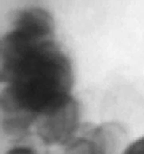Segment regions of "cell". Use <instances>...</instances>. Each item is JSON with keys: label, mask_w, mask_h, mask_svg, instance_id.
Returning a JSON list of instances; mask_svg holds the SVG:
<instances>
[{"label": "cell", "mask_w": 144, "mask_h": 154, "mask_svg": "<svg viewBox=\"0 0 144 154\" xmlns=\"http://www.w3.org/2000/svg\"><path fill=\"white\" fill-rule=\"evenodd\" d=\"M1 112L34 127L73 97L72 62L55 35L17 33L0 46Z\"/></svg>", "instance_id": "1"}, {"label": "cell", "mask_w": 144, "mask_h": 154, "mask_svg": "<svg viewBox=\"0 0 144 154\" xmlns=\"http://www.w3.org/2000/svg\"><path fill=\"white\" fill-rule=\"evenodd\" d=\"M123 154H144V136L129 143Z\"/></svg>", "instance_id": "4"}, {"label": "cell", "mask_w": 144, "mask_h": 154, "mask_svg": "<svg viewBox=\"0 0 144 154\" xmlns=\"http://www.w3.org/2000/svg\"><path fill=\"white\" fill-rule=\"evenodd\" d=\"M9 142L4 154H50L49 147L33 134Z\"/></svg>", "instance_id": "3"}, {"label": "cell", "mask_w": 144, "mask_h": 154, "mask_svg": "<svg viewBox=\"0 0 144 154\" xmlns=\"http://www.w3.org/2000/svg\"><path fill=\"white\" fill-rule=\"evenodd\" d=\"M128 140L126 128L119 122H84L50 151V154H123Z\"/></svg>", "instance_id": "2"}]
</instances>
